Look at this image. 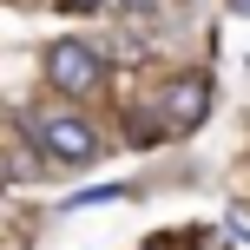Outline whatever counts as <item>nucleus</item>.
<instances>
[{"instance_id":"nucleus-1","label":"nucleus","mask_w":250,"mask_h":250,"mask_svg":"<svg viewBox=\"0 0 250 250\" xmlns=\"http://www.w3.org/2000/svg\"><path fill=\"white\" fill-rule=\"evenodd\" d=\"M26 138L46 151V165H92L99 158V132H92V119H79V112H40Z\"/></svg>"},{"instance_id":"nucleus-2","label":"nucleus","mask_w":250,"mask_h":250,"mask_svg":"<svg viewBox=\"0 0 250 250\" xmlns=\"http://www.w3.org/2000/svg\"><path fill=\"white\" fill-rule=\"evenodd\" d=\"M46 86L66 92V99H86L92 86H105V60L86 40H53L46 46Z\"/></svg>"},{"instance_id":"nucleus-3","label":"nucleus","mask_w":250,"mask_h":250,"mask_svg":"<svg viewBox=\"0 0 250 250\" xmlns=\"http://www.w3.org/2000/svg\"><path fill=\"white\" fill-rule=\"evenodd\" d=\"M211 99H217L211 73H178L171 86H165V99H158V119H165V132H198V125L211 119Z\"/></svg>"},{"instance_id":"nucleus-4","label":"nucleus","mask_w":250,"mask_h":250,"mask_svg":"<svg viewBox=\"0 0 250 250\" xmlns=\"http://www.w3.org/2000/svg\"><path fill=\"white\" fill-rule=\"evenodd\" d=\"M112 198H125L119 185H99V191H79V198H66V211H92V204H112Z\"/></svg>"},{"instance_id":"nucleus-5","label":"nucleus","mask_w":250,"mask_h":250,"mask_svg":"<svg viewBox=\"0 0 250 250\" xmlns=\"http://www.w3.org/2000/svg\"><path fill=\"white\" fill-rule=\"evenodd\" d=\"M66 13H92V7H105V0H60Z\"/></svg>"},{"instance_id":"nucleus-6","label":"nucleus","mask_w":250,"mask_h":250,"mask_svg":"<svg viewBox=\"0 0 250 250\" xmlns=\"http://www.w3.org/2000/svg\"><path fill=\"white\" fill-rule=\"evenodd\" d=\"M119 7H125V13H145V7H151V0H119Z\"/></svg>"},{"instance_id":"nucleus-7","label":"nucleus","mask_w":250,"mask_h":250,"mask_svg":"<svg viewBox=\"0 0 250 250\" xmlns=\"http://www.w3.org/2000/svg\"><path fill=\"white\" fill-rule=\"evenodd\" d=\"M230 7H237V13H250V0H230Z\"/></svg>"}]
</instances>
